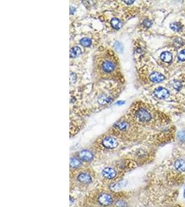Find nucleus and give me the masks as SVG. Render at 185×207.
<instances>
[{
    "label": "nucleus",
    "mask_w": 185,
    "mask_h": 207,
    "mask_svg": "<svg viewBox=\"0 0 185 207\" xmlns=\"http://www.w3.org/2000/svg\"><path fill=\"white\" fill-rule=\"evenodd\" d=\"M78 157L81 161H84V162H90L94 159L93 153L88 150L81 151L78 153Z\"/></svg>",
    "instance_id": "0eeeda50"
},
{
    "label": "nucleus",
    "mask_w": 185,
    "mask_h": 207,
    "mask_svg": "<svg viewBox=\"0 0 185 207\" xmlns=\"http://www.w3.org/2000/svg\"><path fill=\"white\" fill-rule=\"evenodd\" d=\"M111 26H112L113 29L118 30L121 27V21L117 18H113L110 21Z\"/></svg>",
    "instance_id": "4468645a"
},
{
    "label": "nucleus",
    "mask_w": 185,
    "mask_h": 207,
    "mask_svg": "<svg viewBox=\"0 0 185 207\" xmlns=\"http://www.w3.org/2000/svg\"><path fill=\"white\" fill-rule=\"evenodd\" d=\"M116 205H117V207H126L127 206V204H126V202H125V201L120 200V201H118V202H117Z\"/></svg>",
    "instance_id": "412c9836"
},
{
    "label": "nucleus",
    "mask_w": 185,
    "mask_h": 207,
    "mask_svg": "<svg viewBox=\"0 0 185 207\" xmlns=\"http://www.w3.org/2000/svg\"><path fill=\"white\" fill-rule=\"evenodd\" d=\"M174 167L179 172H185V160L182 159L176 160L175 162Z\"/></svg>",
    "instance_id": "9d476101"
},
{
    "label": "nucleus",
    "mask_w": 185,
    "mask_h": 207,
    "mask_svg": "<svg viewBox=\"0 0 185 207\" xmlns=\"http://www.w3.org/2000/svg\"><path fill=\"white\" fill-rule=\"evenodd\" d=\"M178 137L181 142H185V131H180L178 134Z\"/></svg>",
    "instance_id": "a211bd4d"
},
{
    "label": "nucleus",
    "mask_w": 185,
    "mask_h": 207,
    "mask_svg": "<svg viewBox=\"0 0 185 207\" xmlns=\"http://www.w3.org/2000/svg\"><path fill=\"white\" fill-rule=\"evenodd\" d=\"M183 195H184V198H185V186H184V193H183Z\"/></svg>",
    "instance_id": "5701e85b"
},
{
    "label": "nucleus",
    "mask_w": 185,
    "mask_h": 207,
    "mask_svg": "<svg viewBox=\"0 0 185 207\" xmlns=\"http://www.w3.org/2000/svg\"><path fill=\"white\" fill-rule=\"evenodd\" d=\"M122 185L123 183L122 182H117L114 183V184H112V185H110V189L111 190H112L113 191H117L120 190V189L122 188Z\"/></svg>",
    "instance_id": "f3484780"
},
{
    "label": "nucleus",
    "mask_w": 185,
    "mask_h": 207,
    "mask_svg": "<svg viewBox=\"0 0 185 207\" xmlns=\"http://www.w3.org/2000/svg\"><path fill=\"white\" fill-rule=\"evenodd\" d=\"M82 166V161L78 158H70V168L73 169L79 168Z\"/></svg>",
    "instance_id": "9b49d317"
},
{
    "label": "nucleus",
    "mask_w": 185,
    "mask_h": 207,
    "mask_svg": "<svg viewBox=\"0 0 185 207\" xmlns=\"http://www.w3.org/2000/svg\"><path fill=\"white\" fill-rule=\"evenodd\" d=\"M160 58L164 62H170L172 59V55L169 52H164L161 54Z\"/></svg>",
    "instance_id": "ddd939ff"
},
{
    "label": "nucleus",
    "mask_w": 185,
    "mask_h": 207,
    "mask_svg": "<svg viewBox=\"0 0 185 207\" xmlns=\"http://www.w3.org/2000/svg\"><path fill=\"white\" fill-rule=\"evenodd\" d=\"M77 180L83 184H89L92 182V178L89 173L81 172L77 176Z\"/></svg>",
    "instance_id": "423d86ee"
},
{
    "label": "nucleus",
    "mask_w": 185,
    "mask_h": 207,
    "mask_svg": "<svg viewBox=\"0 0 185 207\" xmlns=\"http://www.w3.org/2000/svg\"><path fill=\"white\" fill-rule=\"evenodd\" d=\"M154 93L155 95L160 99H166L169 95L168 91L165 88H162V87H159L155 89Z\"/></svg>",
    "instance_id": "6e6552de"
},
{
    "label": "nucleus",
    "mask_w": 185,
    "mask_h": 207,
    "mask_svg": "<svg viewBox=\"0 0 185 207\" xmlns=\"http://www.w3.org/2000/svg\"><path fill=\"white\" fill-rule=\"evenodd\" d=\"M178 59L180 61H184L185 60V49L182 50V51H180V53L178 54Z\"/></svg>",
    "instance_id": "6ab92c4d"
},
{
    "label": "nucleus",
    "mask_w": 185,
    "mask_h": 207,
    "mask_svg": "<svg viewBox=\"0 0 185 207\" xmlns=\"http://www.w3.org/2000/svg\"><path fill=\"white\" fill-rule=\"evenodd\" d=\"M81 49H80V47L78 46H74L72 49H70V57L71 58H76L79 55H81Z\"/></svg>",
    "instance_id": "f8f14e48"
},
{
    "label": "nucleus",
    "mask_w": 185,
    "mask_h": 207,
    "mask_svg": "<svg viewBox=\"0 0 185 207\" xmlns=\"http://www.w3.org/2000/svg\"><path fill=\"white\" fill-rule=\"evenodd\" d=\"M101 174L105 179H107V180H114L117 176V171L114 168H110V167H107V168H103L102 172H101Z\"/></svg>",
    "instance_id": "39448f33"
},
{
    "label": "nucleus",
    "mask_w": 185,
    "mask_h": 207,
    "mask_svg": "<svg viewBox=\"0 0 185 207\" xmlns=\"http://www.w3.org/2000/svg\"><path fill=\"white\" fill-rule=\"evenodd\" d=\"M173 86L174 89H176V90H180V89L182 88V84H181L180 81H176L173 84Z\"/></svg>",
    "instance_id": "aec40b11"
},
{
    "label": "nucleus",
    "mask_w": 185,
    "mask_h": 207,
    "mask_svg": "<svg viewBox=\"0 0 185 207\" xmlns=\"http://www.w3.org/2000/svg\"><path fill=\"white\" fill-rule=\"evenodd\" d=\"M170 27L172 30H173L174 31H176V32H179V31H182V25H181L180 24L178 23V22H174V23L171 24L170 25Z\"/></svg>",
    "instance_id": "2eb2a0df"
},
{
    "label": "nucleus",
    "mask_w": 185,
    "mask_h": 207,
    "mask_svg": "<svg viewBox=\"0 0 185 207\" xmlns=\"http://www.w3.org/2000/svg\"><path fill=\"white\" fill-rule=\"evenodd\" d=\"M97 68L101 75H109L117 71L116 60L110 55L107 54L105 57L98 59Z\"/></svg>",
    "instance_id": "f257e3e1"
},
{
    "label": "nucleus",
    "mask_w": 185,
    "mask_h": 207,
    "mask_svg": "<svg viewBox=\"0 0 185 207\" xmlns=\"http://www.w3.org/2000/svg\"><path fill=\"white\" fill-rule=\"evenodd\" d=\"M101 144L105 148L112 149L117 148L118 146V141L114 137L107 136L101 140Z\"/></svg>",
    "instance_id": "7ed1b4c3"
},
{
    "label": "nucleus",
    "mask_w": 185,
    "mask_h": 207,
    "mask_svg": "<svg viewBox=\"0 0 185 207\" xmlns=\"http://www.w3.org/2000/svg\"><path fill=\"white\" fill-rule=\"evenodd\" d=\"M134 115L137 120L142 123H146L151 119L150 113L146 108H142V107L135 109Z\"/></svg>",
    "instance_id": "f03ea898"
},
{
    "label": "nucleus",
    "mask_w": 185,
    "mask_h": 207,
    "mask_svg": "<svg viewBox=\"0 0 185 207\" xmlns=\"http://www.w3.org/2000/svg\"><path fill=\"white\" fill-rule=\"evenodd\" d=\"M144 25L145 26L149 27L151 25V22L149 20H145L144 21Z\"/></svg>",
    "instance_id": "4be33fe9"
},
{
    "label": "nucleus",
    "mask_w": 185,
    "mask_h": 207,
    "mask_svg": "<svg viewBox=\"0 0 185 207\" xmlns=\"http://www.w3.org/2000/svg\"><path fill=\"white\" fill-rule=\"evenodd\" d=\"M80 42L81 44L85 47H89L91 44V39L87 38V37H84V38L81 39Z\"/></svg>",
    "instance_id": "dca6fc26"
},
{
    "label": "nucleus",
    "mask_w": 185,
    "mask_h": 207,
    "mask_svg": "<svg viewBox=\"0 0 185 207\" xmlns=\"http://www.w3.org/2000/svg\"><path fill=\"white\" fill-rule=\"evenodd\" d=\"M164 76L159 73H153L150 75V79L154 83H159L164 79Z\"/></svg>",
    "instance_id": "1a4fd4ad"
},
{
    "label": "nucleus",
    "mask_w": 185,
    "mask_h": 207,
    "mask_svg": "<svg viewBox=\"0 0 185 207\" xmlns=\"http://www.w3.org/2000/svg\"><path fill=\"white\" fill-rule=\"evenodd\" d=\"M113 201L114 200H113L112 196L110 194L105 193L101 194L97 199V202H99V204L104 207L110 206L113 203Z\"/></svg>",
    "instance_id": "20e7f679"
}]
</instances>
